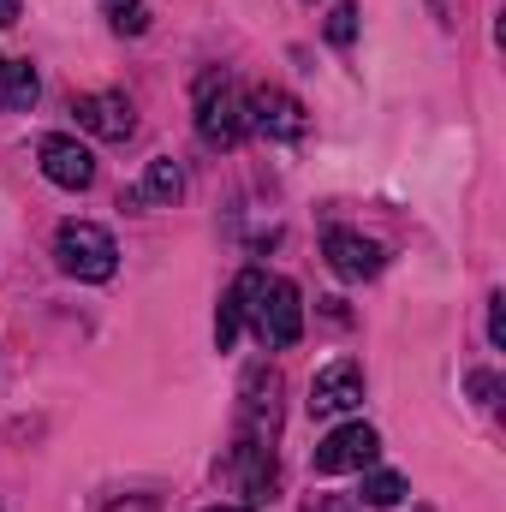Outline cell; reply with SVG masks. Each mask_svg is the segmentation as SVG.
<instances>
[{
  "mask_svg": "<svg viewBox=\"0 0 506 512\" xmlns=\"http://www.w3.org/2000/svg\"><path fill=\"white\" fill-rule=\"evenodd\" d=\"M352 36H358V6H334L328 12V42L334 48H352Z\"/></svg>",
  "mask_w": 506,
  "mask_h": 512,
  "instance_id": "14",
  "label": "cell"
},
{
  "mask_svg": "<svg viewBox=\"0 0 506 512\" xmlns=\"http://www.w3.org/2000/svg\"><path fill=\"white\" fill-rule=\"evenodd\" d=\"M36 161H42L48 185H60V191H90L96 185V155L78 137H66V131H48L36 143Z\"/></svg>",
  "mask_w": 506,
  "mask_h": 512,
  "instance_id": "5",
  "label": "cell"
},
{
  "mask_svg": "<svg viewBox=\"0 0 506 512\" xmlns=\"http://www.w3.org/2000/svg\"><path fill=\"white\" fill-rule=\"evenodd\" d=\"M179 197H185V167H179L173 155H155V161L126 185L120 203H126V209H173Z\"/></svg>",
  "mask_w": 506,
  "mask_h": 512,
  "instance_id": "8",
  "label": "cell"
},
{
  "mask_svg": "<svg viewBox=\"0 0 506 512\" xmlns=\"http://www.w3.org/2000/svg\"><path fill=\"white\" fill-rule=\"evenodd\" d=\"M489 340H495V346H506V298H501V292L489 298Z\"/></svg>",
  "mask_w": 506,
  "mask_h": 512,
  "instance_id": "15",
  "label": "cell"
},
{
  "mask_svg": "<svg viewBox=\"0 0 506 512\" xmlns=\"http://www.w3.org/2000/svg\"><path fill=\"white\" fill-rule=\"evenodd\" d=\"M6 24H18V0H0V30Z\"/></svg>",
  "mask_w": 506,
  "mask_h": 512,
  "instance_id": "18",
  "label": "cell"
},
{
  "mask_svg": "<svg viewBox=\"0 0 506 512\" xmlns=\"http://www.w3.org/2000/svg\"><path fill=\"white\" fill-rule=\"evenodd\" d=\"M245 108H251V126L262 137H274V143H298L304 137V102L286 96V90H256V96H245Z\"/></svg>",
  "mask_w": 506,
  "mask_h": 512,
  "instance_id": "10",
  "label": "cell"
},
{
  "mask_svg": "<svg viewBox=\"0 0 506 512\" xmlns=\"http://www.w3.org/2000/svg\"><path fill=\"white\" fill-rule=\"evenodd\" d=\"M304 512H352V507H346V501H334V495H316Z\"/></svg>",
  "mask_w": 506,
  "mask_h": 512,
  "instance_id": "17",
  "label": "cell"
},
{
  "mask_svg": "<svg viewBox=\"0 0 506 512\" xmlns=\"http://www.w3.org/2000/svg\"><path fill=\"white\" fill-rule=\"evenodd\" d=\"M245 131H251L245 90H239L227 72H203V78H197V137H203L209 149H233Z\"/></svg>",
  "mask_w": 506,
  "mask_h": 512,
  "instance_id": "2",
  "label": "cell"
},
{
  "mask_svg": "<svg viewBox=\"0 0 506 512\" xmlns=\"http://www.w3.org/2000/svg\"><path fill=\"white\" fill-rule=\"evenodd\" d=\"M381 453V435L370 423H340L328 441H316L310 447V471L316 477H340V471H364V465H376Z\"/></svg>",
  "mask_w": 506,
  "mask_h": 512,
  "instance_id": "4",
  "label": "cell"
},
{
  "mask_svg": "<svg viewBox=\"0 0 506 512\" xmlns=\"http://www.w3.org/2000/svg\"><path fill=\"white\" fill-rule=\"evenodd\" d=\"M102 6H108V18H114L120 36H143L149 30V6L143 0H102Z\"/></svg>",
  "mask_w": 506,
  "mask_h": 512,
  "instance_id": "13",
  "label": "cell"
},
{
  "mask_svg": "<svg viewBox=\"0 0 506 512\" xmlns=\"http://www.w3.org/2000/svg\"><path fill=\"white\" fill-rule=\"evenodd\" d=\"M72 114H78V126L90 131V137H102V143H126L131 131H137V114H131V102L120 96V90L78 96V102H72Z\"/></svg>",
  "mask_w": 506,
  "mask_h": 512,
  "instance_id": "7",
  "label": "cell"
},
{
  "mask_svg": "<svg viewBox=\"0 0 506 512\" xmlns=\"http://www.w3.org/2000/svg\"><path fill=\"white\" fill-rule=\"evenodd\" d=\"M322 256H328V268H334L340 280H376L381 274V245L364 239V233H352V227H328Z\"/></svg>",
  "mask_w": 506,
  "mask_h": 512,
  "instance_id": "9",
  "label": "cell"
},
{
  "mask_svg": "<svg viewBox=\"0 0 506 512\" xmlns=\"http://www.w3.org/2000/svg\"><path fill=\"white\" fill-rule=\"evenodd\" d=\"M54 262H60V274H72V280H84V286H102V280H114V268H120V245H114V233L96 227V221H66V227L54 233Z\"/></svg>",
  "mask_w": 506,
  "mask_h": 512,
  "instance_id": "3",
  "label": "cell"
},
{
  "mask_svg": "<svg viewBox=\"0 0 506 512\" xmlns=\"http://www.w3.org/2000/svg\"><path fill=\"white\" fill-rule=\"evenodd\" d=\"M209 512H256V507H209Z\"/></svg>",
  "mask_w": 506,
  "mask_h": 512,
  "instance_id": "19",
  "label": "cell"
},
{
  "mask_svg": "<svg viewBox=\"0 0 506 512\" xmlns=\"http://www.w3.org/2000/svg\"><path fill=\"white\" fill-rule=\"evenodd\" d=\"M405 501V477L399 471H370L364 477V507H399Z\"/></svg>",
  "mask_w": 506,
  "mask_h": 512,
  "instance_id": "12",
  "label": "cell"
},
{
  "mask_svg": "<svg viewBox=\"0 0 506 512\" xmlns=\"http://www.w3.org/2000/svg\"><path fill=\"white\" fill-rule=\"evenodd\" d=\"M471 393H477L483 405H495V393H501V382H495L489 370H477V376H471Z\"/></svg>",
  "mask_w": 506,
  "mask_h": 512,
  "instance_id": "16",
  "label": "cell"
},
{
  "mask_svg": "<svg viewBox=\"0 0 506 512\" xmlns=\"http://www.w3.org/2000/svg\"><path fill=\"white\" fill-rule=\"evenodd\" d=\"M36 90H42L36 72H30L24 60H6V54H0V114H24V108L36 102Z\"/></svg>",
  "mask_w": 506,
  "mask_h": 512,
  "instance_id": "11",
  "label": "cell"
},
{
  "mask_svg": "<svg viewBox=\"0 0 506 512\" xmlns=\"http://www.w3.org/2000/svg\"><path fill=\"white\" fill-rule=\"evenodd\" d=\"M227 304L239 310V328H251L262 346L286 352L304 340V304H298V286L280 280V274H262V268H245L227 292Z\"/></svg>",
  "mask_w": 506,
  "mask_h": 512,
  "instance_id": "1",
  "label": "cell"
},
{
  "mask_svg": "<svg viewBox=\"0 0 506 512\" xmlns=\"http://www.w3.org/2000/svg\"><path fill=\"white\" fill-rule=\"evenodd\" d=\"M364 399V370L352 364V358H334V364H322L316 376H310V417H340V411H352Z\"/></svg>",
  "mask_w": 506,
  "mask_h": 512,
  "instance_id": "6",
  "label": "cell"
}]
</instances>
